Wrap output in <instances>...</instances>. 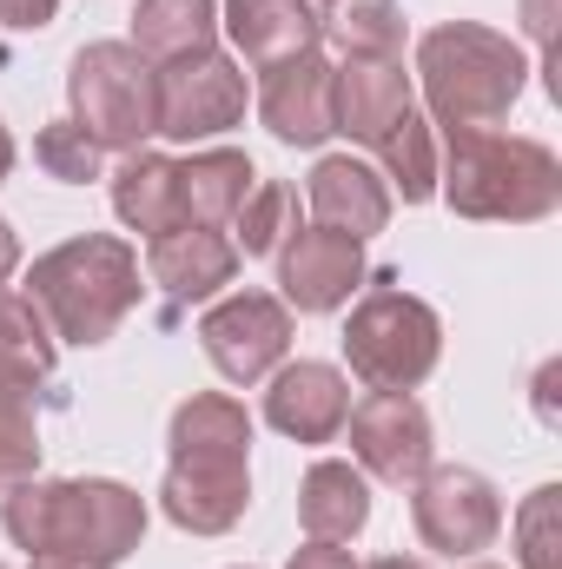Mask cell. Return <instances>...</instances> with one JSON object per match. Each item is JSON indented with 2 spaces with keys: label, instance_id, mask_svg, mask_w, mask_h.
Instances as JSON below:
<instances>
[{
  "label": "cell",
  "instance_id": "cell-1",
  "mask_svg": "<svg viewBox=\"0 0 562 569\" xmlns=\"http://www.w3.org/2000/svg\"><path fill=\"white\" fill-rule=\"evenodd\" d=\"M0 530L27 557H80L120 569L145 537V497L113 477H27L0 490Z\"/></svg>",
  "mask_w": 562,
  "mask_h": 569
},
{
  "label": "cell",
  "instance_id": "cell-2",
  "mask_svg": "<svg viewBox=\"0 0 562 569\" xmlns=\"http://www.w3.org/2000/svg\"><path fill=\"white\" fill-rule=\"evenodd\" d=\"M436 192L456 219L483 226H536L562 206V159L543 140L496 127H450L436 159Z\"/></svg>",
  "mask_w": 562,
  "mask_h": 569
},
{
  "label": "cell",
  "instance_id": "cell-3",
  "mask_svg": "<svg viewBox=\"0 0 562 569\" xmlns=\"http://www.w3.org/2000/svg\"><path fill=\"white\" fill-rule=\"evenodd\" d=\"M140 291V252L113 232H80V239L40 252L27 272V298L40 305V318L60 345H107L133 318Z\"/></svg>",
  "mask_w": 562,
  "mask_h": 569
},
{
  "label": "cell",
  "instance_id": "cell-4",
  "mask_svg": "<svg viewBox=\"0 0 562 569\" xmlns=\"http://www.w3.org/2000/svg\"><path fill=\"white\" fill-rule=\"evenodd\" d=\"M418 80L430 127H496L530 87V60L510 33L476 20H443L418 40Z\"/></svg>",
  "mask_w": 562,
  "mask_h": 569
},
{
  "label": "cell",
  "instance_id": "cell-5",
  "mask_svg": "<svg viewBox=\"0 0 562 569\" xmlns=\"http://www.w3.org/2000/svg\"><path fill=\"white\" fill-rule=\"evenodd\" d=\"M443 358V318L423 305L418 291L378 272L364 279L351 318H344V365L371 391H418Z\"/></svg>",
  "mask_w": 562,
  "mask_h": 569
},
{
  "label": "cell",
  "instance_id": "cell-6",
  "mask_svg": "<svg viewBox=\"0 0 562 569\" xmlns=\"http://www.w3.org/2000/svg\"><path fill=\"white\" fill-rule=\"evenodd\" d=\"M67 107L100 152H140L145 140H159L152 60L133 40H87L67 67Z\"/></svg>",
  "mask_w": 562,
  "mask_h": 569
},
{
  "label": "cell",
  "instance_id": "cell-7",
  "mask_svg": "<svg viewBox=\"0 0 562 569\" xmlns=\"http://www.w3.org/2000/svg\"><path fill=\"white\" fill-rule=\"evenodd\" d=\"M152 93H159V140H179V146H205L219 133H232L245 120V107H252L245 67L232 53H219V47L152 67Z\"/></svg>",
  "mask_w": 562,
  "mask_h": 569
},
{
  "label": "cell",
  "instance_id": "cell-8",
  "mask_svg": "<svg viewBox=\"0 0 562 569\" xmlns=\"http://www.w3.org/2000/svg\"><path fill=\"white\" fill-rule=\"evenodd\" d=\"M411 523H418L423 550H436L450 563H470V557H483L496 543L503 497L470 463H430L418 483H411Z\"/></svg>",
  "mask_w": 562,
  "mask_h": 569
},
{
  "label": "cell",
  "instance_id": "cell-9",
  "mask_svg": "<svg viewBox=\"0 0 562 569\" xmlns=\"http://www.w3.org/2000/svg\"><path fill=\"white\" fill-rule=\"evenodd\" d=\"M199 351L225 385H265L291 351V311L272 291H225L199 318Z\"/></svg>",
  "mask_w": 562,
  "mask_h": 569
},
{
  "label": "cell",
  "instance_id": "cell-10",
  "mask_svg": "<svg viewBox=\"0 0 562 569\" xmlns=\"http://www.w3.org/2000/svg\"><path fill=\"white\" fill-rule=\"evenodd\" d=\"M344 430H351V463L364 477H378V483H398V490H411L430 470V457H436L430 411L411 391H371V398H358Z\"/></svg>",
  "mask_w": 562,
  "mask_h": 569
},
{
  "label": "cell",
  "instance_id": "cell-11",
  "mask_svg": "<svg viewBox=\"0 0 562 569\" xmlns=\"http://www.w3.org/2000/svg\"><path fill=\"white\" fill-rule=\"evenodd\" d=\"M272 259H279L284 311H311V318L344 311V305H351V291H364V279H371L364 246H358V239H344V232H324V226H298Z\"/></svg>",
  "mask_w": 562,
  "mask_h": 569
},
{
  "label": "cell",
  "instance_id": "cell-12",
  "mask_svg": "<svg viewBox=\"0 0 562 569\" xmlns=\"http://www.w3.org/2000/svg\"><path fill=\"white\" fill-rule=\"evenodd\" d=\"M159 510L185 537H225L252 510V463H219V457H172L159 477Z\"/></svg>",
  "mask_w": 562,
  "mask_h": 569
},
{
  "label": "cell",
  "instance_id": "cell-13",
  "mask_svg": "<svg viewBox=\"0 0 562 569\" xmlns=\"http://www.w3.org/2000/svg\"><path fill=\"white\" fill-rule=\"evenodd\" d=\"M351 418V378L324 358H298L265 378V425L291 443H331Z\"/></svg>",
  "mask_w": 562,
  "mask_h": 569
},
{
  "label": "cell",
  "instance_id": "cell-14",
  "mask_svg": "<svg viewBox=\"0 0 562 569\" xmlns=\"http://www.w3.org/2000/svg\"><path fill=\"white\" fill-rule=\"evenodd\" d=\"M304 206H311V226L324 232H344V239H378L391 226V186L378 166L351 159V152H324L304 179Z\"/></svg>",
  "mask_w": 562,
  "mask_h": 569
},
{
  "label": "cell",
  "instance_id": "cell-15",
  "mask_svg": "<svg viewBox=\"0 0 562 569\" xmlns=\"http://www.w3.org/2000/svg\"><path fill=\"white\" fill-rule=\"evenodd\" d=\"M418 107L404 60H338L331 67V133L378 146Z\"/></svg>",
  "mask_w": 562,
  "mask_h": 569
},
{
  "label": "cell",
  "instance_id": "cell-16",
  "mask_svg": "<svg viewBox=\"0 0 562 569\" xmlns=\"http://www.w3.org/2000/svg\"><path fill=\"white\" fill-rule=\"evenodd\" d=\"M145 279L172 305H205L239 279V246L212 226H172V232L145 239Z\"/></svg>",
  "mask_w": 562,
  "mask_h": 569
},
{
  "label": "cell",
  "instance_id": "cell-17",
  "mask_svg": "<svg viewBox=\"0 0 562 569\" xmlns=\"http://www.w3.org/2000/svg\"><path fill=\"white\" fill-rule=\"evenodd\" d=\"M259 120L279 146H324L331 140V60L298 53L265 67L259 80Z\"/></svg>",
  "mask_w": 562,
  "mask_h": 569
},
{
  "label": "cell",
  "instance_id": "cell-18",
  "mask_svg": "<svg viewBox=\"0 0 562 569\" xmlns=\"http://www.w3.org/2000/svg\"><path fill=\"white\" fill-rule=\"evenodd\" d=\"M219 27L232 33L245 67H279L298 53H318L324 40V7L318 0H219Z\"/></svg>",
  "mask_w": 562,
  "mask_h": 569
},
{
  "label": "cell",
  "instance_id": "cell-19",
  "mask_svg": "<svg viewBox=\"0 0 562 569\" xmlns=\"http://www.w3.org/2000/svg\"><path fill=\"white\" fill-rule=\"evenodd\" d=\"M252 186H259V166L239 146H199L192 159H179V219L232 232V219H239Z\"/></svg>",
  "mask_w": 562,
  "mask_h": 569
},
{
  "label": "cell",
  "instance_id": "cell-20",
  "mask_svg": "<svg viewBox=\"0 0 562 569\" xmlns=\"http://www.w3.org/2000/svg\"><path fill=\"white\" fill-rule=\"evenodd\" d=\"M298 523L304 543H351L371 523V477L344 457H318L298 483Z\"/></svg>",
  "mask_w": 562,
  "mask_h": 569
},
{
  "label": "cell",
  "instance_id": "cell-21",
  "mask_svg": "<svg viewBox=\"0 0 562 569\" xmlns=\"http://www.w3.org/2000/svg\"><path fill=\"white\" fill-rule=\"evenodd\" d=\"M172 457H219L252 463V411L232 391H192L165 425V463Z\"/></svg>",
  "mask_w": 562,
  "mask_h": 569
},
{
  "label": "cell",
  "instance_id": "cell-22",
  "mask_svg": "<svg viewBox=\"0 0 562 569\" xmlns=\"http://www.w3.org/2000/svg\"><path fill=\"white\" fill-rule=\"evenodd\" d=\"M113 212L145 232V239H159V232H172V226H185L179 219V159H165V152H120V172H113Z\"/></svg>",
  "mask_w": 562,
  "mask_h": 569
},
{
  "label": "cell",
  "instance_id": "cell-23",
  "mask_svg": "<svg viewBox=\"0 0 562 569\" xmlns=\"http://www.w3.org/2000/svg\"><path fill=\"white\" fill-rule=\"evenodd\" d=\"M40 405H60V391L0 365V490L40 477Z\"/></svg>",
  "mask_w": 562,
  "mask_h": 569
},
{
  "label": "cell",
  "instance_id": "cell-24",
  "mask_svg": "<svg viewBox=\"0 0 562 569\" xmlns=\"http://www.w3.org/2000/svg\"><path fill=\"white\" fill-rule=\"evenodd\" d=\"M133 47L152 67L219 47V0H140L133 7Z\"/></svg>",
  "mask_w": 562,
  "mask_h": 569
},
{
  "label": "cell",
  "instance_id": "cell-25",
  "mask_svg": "<svg viewBox=\"0 0 562 569\" xmlns=\"http://www.w3.org/2000/svg\"><path fill=\"white\" fill-rule=\"evenodd\" d=\"M324 40H338L344 60H398L404 53V13H398V0H331Z\"/></svg>",
  "mask_w": 562,
  "mask_h": 569
},
{
  "label": "cell",
  "instance_id": "cell-26",
  "mask_svg": "<svg viewBox=\"0 0 562 569\" xmlns=\"http://www.w3.org/2000/svg\"><path fill=\"white\" fill-rule=\"evenodd\" d=\"M378 152V172H384V186H398L404 192V206H423V199H436V140H430V120H423L418 107L384 133V140L371 146Z\"/></svg>",
  "mask_w": 562,
  "mask_h": 569
},
{
  "label": "cell",
  "instance_id": "cell-27",
  "mask_svg": "<svg viewBox=\"0 0 562 569\" xmlns=\"http://www.w3.org/2000/svg\"><path fill=\"white\" fill-rule=\"evenodd\" d=\"M53 345H60V338L47 331L40 305H33L27 291L0 284V365H13V371H27V378L53 385V365H60V351H53Z\"/></svg>",
  "mask_w": 562,
  "mask_h": 569
},
{
  "label": "cell",
  "instance_id": "cell-28",
  "mask_svg": "<svg viewBox=\"0 0 562 569\" xmlns=\"http://www.w3.org/2000/svg\"><path fill=\"white\" fill-rule=\"evenodd\" d=\"M291 232H298V192H291L284 179H259V186L245 192L239 219H232V246H239V259H272Z\"/></svg>",
  "mask_w": 562,
  "mask_h": 569
},
{
  "label": "cell",
  "instance_id": "cell-29",
  "mask_svg": "<svg viewBox=\"0 0 562 569\" xmlns=\"http://www.w3.org/2000/svg\"><path fill=\"white\" fill-rule=\"evenodd\" d=\"M33 159L47 166V179H67V186H87V179H100V146L87 140L73 120H47L40 133H33Z\"/></svg>",
  "mask_w": 562,
  "mask_h": 569
},
{
  "label": "cell",
  "instance_id": "cell-30",
  "mask_svg": "<svg viewBox=\"0 0 562 569\" xmlns=\"http://www.w3.org/2000/svg\"><path fill=\"white\" fill-rule=\"evenodd\" d=\"M556 483H543L536 497H530V510H523V563L530 569H550V517H556Z\"/></svg>",
  "mask_w": 562,
  "mask_h": 569
},
{
  "label": "cell",
  "instance_id": "cell-31",
  "mask_svg": "<svg viewBox=\"0 0 562 569\" xmlns=\"http://www.w3.org/2000/svg\"><path fill=\"white\" fill-rule=\"evenodd\" d=\"M53 13H60V0H0V27H13V33H40V27H53Z\"/></svg>",
  "mask_w": 562,
  "mask_h": 569
},
{
  "label": "cell",
  "instance_id": "cell-32",
  "mask_svg": "<svg viewBox=\"0 0 562 569\" xmlns=\"http://www.w3.org/2000/svg\"><path fill=\"white\" fill-rule=\"evenodd\" d=\"M284 569H358V563H351V550H344V543H304Z\"/></svg>",
  "mask_w": 562,
  "mask_h": 569
},
{
  "label": "cell",
  "instance_id": "cell-33",
  "mask_svg": "<svg viewBox=\"0 0 562 569\" xmlns=\"http://www.w3.org/2000/svg\"><path fill=\"white\" fill-rule=\"evenodd\" d=\"M523 20H530V40L550 53V33H556V20H550V0H523Z\"/></svg>",
  "mask_w": 562,
  "mask_h": 569
},
{
  "label": "cell",
  "instance_id": "cell-34",
  "mask_svg": "<svg viewBox=\"0 0 562 569\" xmlns=\"http://www.w3.org/2000/svg\"><path fill=\"white\" fill-rule=\"evenodd\" d=\"M13 272H20V232L0 219V284L13 279Z\"/></svg>",
  "mask_w": 562,
  "mask_h": 569
},
{
  "label": "cell",
  "instance_id": "cell-35",
  "mask_svg": "<svg viewBox=\"0 0 562 569\" xmlns=\"http://www.w3.org/2000/svg\"><path fill=\"white\" fill-rule=\"evenodd\" d=\"M13 159H20V152H13V133H7V120H0V186H7V172H13Z\"/></svg>",
  "mask_w": 562,
  "mask_h": 569
},
{
  "label": "cell",
  "instance_id": "cell-36",
  "mask_svg": "<svg viewBox=\"0 0 562 569\" xmlns=\"http://www.w3.org/2000/svg\"><path fill=\"white\" fill-rule=\"evenodd\" d=\"M27 569H93V563H80V557H27Z\"/></svg>",
  "mask_w": 562,
  "mask_h": 569
},
{
  "label": "cell",
  "instance_id": "cell-37",
  "mask_svg": "<svg viewBox=\"0 0 562 569\" xmlns=\"http://www.w3.org/2000/svg\"><path fill=\"white\" fill-rule=\"evenodd\" d=\"M364 569H423L418 557H378V563H364Z\"/></svg>",
  "mask_w": 562,
  "mask_h": 569
},
{
  "label": "cell",
  "instance_id": "cell-38",
  "mask_svg": "<svg viewBox=\"0 0 562 569\" xmlns=\"http://www.w3.org/2000/svg\"><path fill=\"white\" fill-rule=\"evenodd\" d=\"M470 569H496V563H470Z\"/></svg>",
  "mask_w": 562,
  "mask_h": 569
},
{
  "label": "cell",
  "instance_id": "cell-39",
  "mask_svg": "<svg viewBox=\"0 0 562 569\" xmlns=\"http://www.w3.org/2000/svg\"><path fill=\"white\" fill-rule=\"evenodd\" d=\"M318 7H331V0H318Z\"/></svg>",
  "mask_w": 562,
  "mask_h": 569
},
{
  "label": "cell",
  "instance_id": "cell-40",
  "mask_svg": "<svg viewBox=\"0 0 562 569\" xmlns=\"http://www.w3.org/2000/svg\"><path fill=\"white\" fill-rule=\"evenodd\" d=\"M0 569H7V563H0Z\"/></svg>",
  "mask_w": 562,
  "mask_h": 569
}]
</instances>
